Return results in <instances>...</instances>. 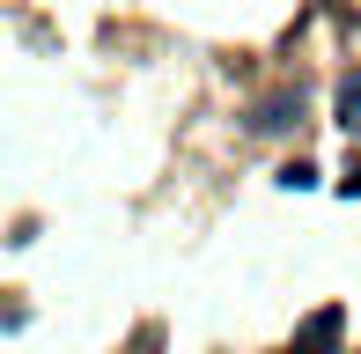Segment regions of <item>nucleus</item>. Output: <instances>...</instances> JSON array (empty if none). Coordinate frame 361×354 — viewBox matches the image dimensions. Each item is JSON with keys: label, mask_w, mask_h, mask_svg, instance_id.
Masks as SVG:
<instances>
[{"label": "nucleus", "mask_w": 361, "mask_h": 354, "mask_svg": "<svg viewBox=\"0 0 361 354\" xmlns=\"http://www.w3.org/2000/svg\"><path fill=\"white\" fill-rule=\"evenodd\" d=\"M295 118H302V96H266V104L251 111V133H288Z\"/></svg>", "instance_id": "nucleus-1"}, {"label": "nucleus", "mask_w": 361, "mask_h": 354, "mask_svg": "<svg viewBox=\"0 0 361 354\" xmlns=\"http://www.w3.org/2000/svg\"><path fill=\"white\" fill-rule=\"evenodd\" d=\"M339 126H347V133H361V74H347V82H339Z\"/></svg>", "instance_id": "nucleus-2"}, {"label": "nucleus", "mask_w": 361, "mask_h": 354, "mask_svg": "<svg viewBox=\"0 0 361 354\" xmlns=\"http://www.w3.org/2000/svg\"><path fill=\"white\" fill-rule=\"evenodd\" d=\"M281 185H288V192H310V185H317V170H310V163H288Z\"/></svg>", "instance_id": "nucleus-3"}]
</instances>
